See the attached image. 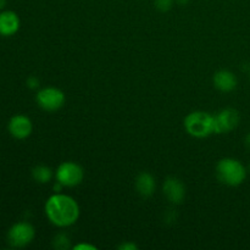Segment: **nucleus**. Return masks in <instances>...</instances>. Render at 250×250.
I'll return each mask as SVG.
<instances>
[{"label":"nucleus","instance_id":"f257e3e1","mask_svg":"<svg viewBox=\"0 0 250 250\" xmlns=\"http://www.w3.org/2000/svg\"><path fill=\"white\" fill-rule=\"evenodd\" d=\"M46 217L56 227H70L80 219V205L72 197L61 193L48 198L44 207Z\"/></svg>","mask_w":250,"mask_h":250},{"label":"nucleus","instance_id":"f03ea898","mask_svg":"<svg viewBox=\"0 0 250 250\" xmlns=\"http://www.w3.org/2000/svg\"><path fill=\"white\" fill-rule=\"evenodd\" d=\"M216 173L220 182L229 187H238L247 178V168L241 161L233 158L221 159L217 163Z\"/></svg>","mask_w":250,"mask_h":250},{"label":"nucleus","instance_id":"7ed1b4c3","mask_svg":"<svg viewBox=\"0 0 250 250\" xmlns=\"http://www.w3.org/2000/svg\"><path fill=\"white\" fill-rule=\"evenodd\" d=\"M185 128L194 138H205L215 133L214 116L205 111H193L185 119Z\"/></svg>","mask_w":250,"mask_h":250},{"label":"nucleus","instance_id":"20e7f679","mask_svg":"<svg viewBox=\"0 0 250 250\" xmlns=\"http://www.w3.org/2000/svg\"><path fill=\"white\" fill-rule=\"evenodd\" d=\"M56 182L60 183L62 187L72 188L81 185L84 178V171L82 166L73 161H65L58 166L55 171Z\"/></svg>","mask_w":250,"mask_h":250},{"label":"nucleus","instance_id":"39448f33","mask_svg":"<svg viewBox=\"0 0 250 250\" xmlns=\"http://www.w3.org/2000/svg\"><path fill=\"white\" fill-rule=\"evenodd\" d=\"M37 104L39 107L48 112L58 111L59 109L63 106L65 104L66 97L62 90L55 87H46L43 89L38 90L36 95Z\"/></svg>","mask_w":250,"mask_h":250},{"label":"nucleus","instance_id":"423d86ee","mask_svg":"<svg viewBox=\"0 0 250 250\" xmlns=\"http://www.w3.org/2000/svg\"><path fill=\"white\" fill-rule=\"evenodd\" d=\"M36 229L29 222H17L7 232V242L15 248H23L32 243Z\"/></svg>","mask_w":250,"mask_h":250},{"label":"nucleus","instance_id":"0eeeda50","mask_svg":"<svg viewBox=\"0 0 250 250\" xmlns=\"http://www.w3.org/2000/svg\"><path fill=\"white\" fill-rule=\"evenodd\" d=\"M239 112L236 109H224L214 116L215 133H229L239 125Z\"/></svg>","mask_w":250,"mask_h":250},{"label":"nucleus","instance_id":"6e6552de","mask_svg":"<svg viewBox=\"0 0 250 250\" xmlns=\"http://www.w3.org/2000/svg\"><path fill=\"white\" fill-rule=\"evenodd\" d=\"M9 133L16 139H26L33 131V125L29 117L24 115H15L10 119L7 125Z\"/></svg>","mask_w":250,"mask_h":250},{"label":"nucleus","instance_id":"1a4fd4ad","mask_svg":"<svg viewBox=\"0 0 250 250\" xmlns=\"http://www.w3.org/2000/svg\"><path fill=\"white\" fill-rule=\"evenodd\" d=\"M163 190L168 202L175 205L181 204L186 197L185 185L182 183V181L176 177L166 178L163 186Z\"/></svg>","mask_w":250,"mask_h":250},{"label":"nucleus","instance_id":"9d476101","mask_svg":"<svg viewBox=\"0 0 250 250\" xmlns=\"http://www.w3.org/2000/svg\"><path fill=\"white\" fill-rule=\"evenodd\" d=\"M20 29V17L16 12L5 10L0 12V36L11 37Z\"/></svg>","mask_w":250,"mask_h":250},{"label":"nucleus","instance_id":"9b49d317","mask_svg":"<svg viewBox=\"0 0 250 250\" xmlns=\"http://www.w3.org/2000/svg\"><path fill=\"white\" fill-rule=\"evenodd\" d=\"M238 81L236 75L229 70L217 71L214 75V85L222 93H229L236 89Z\"/></svg>","mask_w":250,"mask_h":250},{"label":"nucleus","instance_id":"f8f14e48","mask_svg":"<svg viewBox=\"0 0 250 250\" xmlns=\"http://www.w3.org/2000/svg\"><path fill=\"white\" fill-rule=\"evenodd\" d=\"M136 189L142 198H150L156 189L155 178L149 172H141L136 180Z\"/></svg>","mask_w":250,"mask_h":250},{"label":"nucleus","instance_id":"ddd939ff","mask_svg":"<svg viewBox=\"0 0 250 250\" xmlns=\"http://www.w3.org/2000/svg\"><path fill=\"white\" fill-rule=\"evenodd\" d=\"M32 177L37 183L45 185V183L50 182L51 178H53V171L48 166L38 165L32 170Z\"/></svg>","mask_w":250,"mask_h":250},{"label":"nucleus","instance_id":"4468645a","mask_svg":"<svg viewBox=\"0 0 250 250\" xmlns=\"http://www.w3.org/2000/svg\"><path fill=\"white\" fill-rule=\"evenodd\" d=\"M68 243H70V241H68V237L63 233L58 234V236L54 238V247H55L56 249L68 248Z\"/></svg>","mask_w":250,"mask_h":250},{"label":"nucleus","instance_id":"2eb2a0df","mask_svg":"<svg viewBox=\"0 0 250 250\" xmlns=\"http://www.w3.org/2000/svg\"><path fill=\"white\" fill-rule=\"evenodd\" d=\"M175 0H154L156 9L160 10L161 12H166L172 7Z\"/></svg>","mask_w":250,"mask_h":250},{"label":"nucleus","instance_id":"dca6fc26","mask_svg":"<svg viewBox=\"0 0 250 250\" xmlns=\"http://www.w3.org/2000/svg\"><path fill=\"white\" fill-rule=\"evenodd\" d=\"M73 249L75 250H95L97 249V247L92 246V244L81 243V244H77V246L73 247Z\"/></svg>","mask_w":250,"mask_h":250},{"label":"nucleus","instance_id":"f3484780","mask_svg":"<svg viewBox=\"0 0 250 250\" xmlns=\"http://www.w3.org/2000/svg\"><path fill=\"white\" fill-rule=\"evenodd\" d=\"M120 250H137L138 249V247L136 246L134 243H132V242H127V243H122L121 246L119 247Z\"/></svg>","mask_w":250,"mask_h":250},{"label":"nucleus","instance_id":"a211bd4d","mask_svg":"<svg viewBox=\"0 0 250 250\" xmlns=\"http://www.w3.org/2000/svg\"><path fill=\"white\" fill-rule=\"evenodd\" d=\"M27 84H28V87L32 88V89H36V88L39 85L38 78H36V77H29L28 81H27Z\"/></svg>","mask_w":250,"mask_h":250},{"label":"nucleus","instance_id":"6ab92c4d","mask_svg":"<svg viewBox=\"0 0 250 250\" xmlns=\"http://www.w3.org/2000/svg\"><path fill=\"white\" fill-rule=\"evenodd\" d=\"M246 146H247V148L250 149V132L247 134V137H246Z\"/></svg>","mask_w":250,"mask_h":250},{"label":"nucleus","instance_id":"aec40b11","mask_svg":"<svg viewBox=\"0 0 250 250\" xmlns=\"http://www.w3.org/2000/svg\"><path fill=\"white\" fill-rule=\"evenodd\" d=\"M5 5H6V0H0V10L4 9Z\"/></svg>","mask_w":250,"mask_h":250},{"label":"nucleus","instance_id":"412c9836","mask_svg":"<svg viewBox=\"0 0 250 250\" xmlns=\"http://www.w3.org/2000/svg\"><path fill=\"white\" fill-rule=\"evenodd\" d=\"M177 1L178 2H180V4H187V2H188V0H177Z\"/></svg>","mask_w":250,"mask_h":250},{"label":"nucleus","instance_id":"4be33fe9","mask_svg":"<svg viewBox=\"0 0 250 250\" xmlns=\"http://www.w3.org/2000/svg\"><path fill=\"white\" fill-rule=\"evenodd\" d=\"M249 170H250V164H249Z\"/></svg>","mask_w":250,"mask_h":250}]
</instances>
